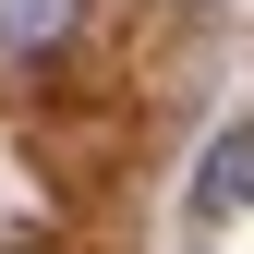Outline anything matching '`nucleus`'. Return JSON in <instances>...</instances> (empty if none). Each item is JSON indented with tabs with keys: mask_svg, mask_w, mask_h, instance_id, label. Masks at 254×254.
I'll list each match as a JSON object with an SVG mask.
<instances>
[{
	"mask_svg": "<svg viewBox=\"0 0 254 254\" xmlns=\"http://www.w3.org/2000/svg\"><path fill=\"white\" fill-rule=\"evenodd\" d=\"M85 0H0V61H49L61 37H73Z\"/></svg>",
	"mask_w": 254,
	"mask_h": 254,
	"instance_id": "obj_1",
	"label": "nucleus"
},
{
	"mask_svg": "<svg viewBox=\"0 0 254 254\" xmlns=\"http://www.w3.org/2000/svg\"><path fill=\"white\" fill-rule=\"evenodd\" d=\"M242 194H254V121H230V133L206 145V182H194V206H206V218H230Z\"/></svg>",
	"mask_w": 254,
	"mask_h": 254,
	"instance_id": "obj_2",
	"label": "nucleus"
}]
</instances>
